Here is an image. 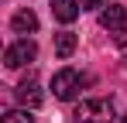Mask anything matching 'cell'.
Masks as SVG:
<instances>
[{"instance_id":"6da1fadb","label":"cell","mask_w":127,"mask_h":123,"mask_svg":"<svg viewBox=\"0 0 127 123\" xmlns=\"http://www.w3.org/2000/svg\"><path fill=\"white\" fill-rule=\"evenodd\" d=\"M76 123H113V99H83Z\"/></svg>"},{"instance_id":"7a4b0ae2","label":"cell","mask_w":127,"mask_h":123,"mask_svg":"<svg viewBox=\"0 0 127 123\" xmlns=\"http://www.w3.org/2000/svg\"><path fill=\"white\" fill-rule=\"evenodd\" d=\"M34 55H38V44H34L31 38H17L14 44H7L3 65H7V68H21V65H28V62H34Z\"/></svg>"},{"instance_id":"3957f363","label":"cell","mask_w":127,"mask_h":123,"mask_svg":"<svg viewBox=\"0 0 127 123\" xmlns=\"http://www.w3.org/2000/svg\"><path fill=\"white\" fill-rule=\"evenodd\" d=\"M79 72L76 68H59L55 75H52V92H55V99H76V92H79Z\"/></svg>"},{"instance_id":"277c9868","label":"cell","mask_w":127,"mask_h":123,"mask_svg":"<svg viewBox=\"0 0 127 123\" xmlns=\"http://www.w3.org/2000/svg\"><path fill=\"white\" fill-rule=\"evenodd\" d=\"M17 102H21V106H28V109H34V106L41 102V89H38L34 72H28V75L17 82Z\"/></svg>"},{"instance_id":"5b68a950","label":"cell","mask_w":127,"mask_h":123,"mask_svg":"<svg viewBox=\"0 0 127 123\" xmlns=\"http://www.w3.org/2000/svg\"><path fill=\"white\" fill-rule=\"evenodd\" d=\"M100 24H103L106 31L120 34V31L127 27V10L120 7V3H110V7H103V10H100Z\"/></svg>"},{"instance_id":"8992f818","label":"cell","mask_w":127,"mask_h":123,"mask_svg":"<svg viewBox=\"0 0 127 123\" xmlns=\"http://www.w3.org/2000/svg\"><path fill=\"white\" fill-rule=\"evenodd\" d=\"M10 27L17 31V34H34L38 31V14L28 7V10H17L14 17H10Z\"/></svg>"},{"instance_id":"52a82bcc","label":"cell","mask_w":127,"mask_h":123,"mask_svg":"<svg viewBox=\"0 0 127 123\" xmlns=\"http://www.w3.org/2000/svg\"><path fill=\"white\" fill-rule=\"evenodd\" d=\"M52 14H55V20H62V24H72V20L79 17V0H52Z\"/></svg>"},{"instance_id":"ba28073f","label":"cell","mask_w":127,"mask_h":123,"mask_svg":"<svg viewBox=\"0 0 127 123\" xmlns=\"http://www.w3.org/2000/svg\"><path fill=\"white\" fill-rule=\"evenodd\" d=\"M72 51H76V34H69V31L55 34V55L59 58H69Z\"/></svg>"},{"instance_id":"9c48e42d","label":"cell","mask_w":127,"mask_h":123,"mask_svg":"<svg viewBox=\"0 0 127 123\" xmlns=\"http://www.w3.org/2000/svg\"><path fill=\"white\" fill-rule=\"evenodd\" d=\"M0 123H34V116L28 113V109H10V113H3Z\"/></svg>"},{"instance_id":"30bf717a","label":"cell","mask_w":127,"mask_h":123,"mask_svg":"<svg viewBox=\"0 0 127 123\" xmlns=\"http://www.w3.org/2000/svg\"><path fill=\"white\" fill-rule=\"evenodd\" d=\"M106 0H79V7H83V10H93V7H103Z\"/></svg>"},{"instance_id":"8fae6325","label":"cell","mask_w":127,"mask_h":123,"mask_svg":"<svg viewBox=\"0 0 127 123\" xmlns=\"http://www.w3.org/2000/svg\"><path fill=\"white\" fill-rule=\"evenodd\" d=\"M120 120H124V123H127V116H120Z\"/></svg>"}]
</instances>
